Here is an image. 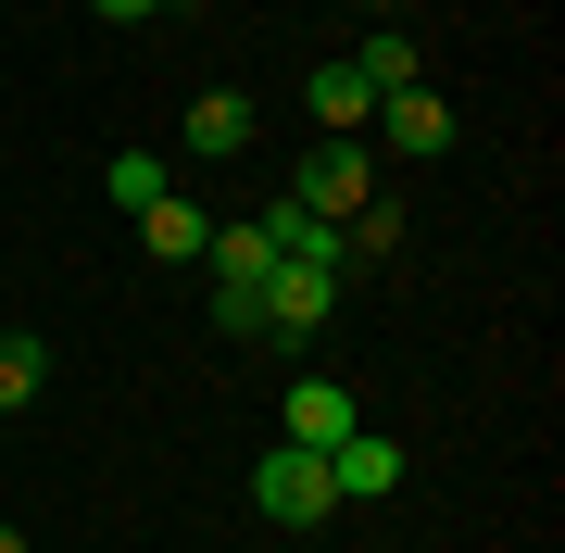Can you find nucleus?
<instances>
[{
    "mask_svg": "<svg viewBox=\"0 0 565 553\" xmlns=\"http://www.w3.org/2000/svg\"><path fill=\"white\" fill-rule=\"evenodd\" d=\"M289 202L340 226L352 202H377V151H364V139H315V151H302V177H289Z\"/></svg>",
    "mask_w": 565,
    "mask_h": 553,
    "instance_id": "nucleus-3",
    "label": "nucleus"
},
{
    "mask_svg": "<svg viewBox=\"0 0 565 553\" xmlns=\"http://www.w3.org/2000/svg\"><path fill=\"white\" fill-rule=\"evenodd\" d=\"M352 76H364V88H377V102H390V88H415L427 63H415V39H403V25H377V39L352 51Z\"/></svg>",
    "mask_w": 565,
    "mask_h": 553,
    "instance_id": "nucleus-14",
    "label": "nucleus"
},
{
    "mask_svg": "<svg viewBox=\"0 0 565 553\" xmlns=\"http://www.w3.org/2000/svg\"><path fill=\"white\" fill-rule=\"evenodd\" d=\"M252 503H264V529H327V515H340V478H327V453L277 440L252 466Z\"/></svg>",
    "mask_w": 565,
    "mask_h": 553,
    "instance_id": "nucleus-2",
    "label": "nucleus"
},
{
    "mask_svg": "<svg viewBox=\"0 0 565 553\" xmlns=\"http://www.w3.org/2000/svg\"><path fill=\"white\" fill-rule=\"evenodd\" d=\"M163 13H177V0H163Z\"/></svg>",
    "mask_w": 565,
    "mask_h": 553,
    "instance_id": "nucleus-17",
    "label": "nucleus"
},
{
    "mask_svg": "<svg viewBox=\"0 0 565 553\" xmlns=\"http://www.w3.org/2000/svg\"><path fill=\"white\" fill-rule=\"evenodd\" d=\"M302 114L327 126V139H364V126H377V88H364L352 63H315V76H302Z\"/></svg>",
    "mask_w": 565,
    "mask_h": 553,
    "instance_id": "nucleus-8",
    "label": "nucleus"
},
{
    "mask_svg": "<svg viewBox=\"0 0 565 553\" xmlns=\"http://www.w3.org/2000/svg\"><path fill=\"white\" fill-rule=\"evenodd\" d=\"M440 151H452V102H440V88H390V102H377V164H440Z\"/></svg>",
    "mask_w": 565,
    "mask_h": 553,
    "instance_id": "nucleus-4",
    "label": "nucleus"
},
{
    "mask_svg": "<svg viewBox=\"0 0 565 553\" xmlns=\"http://www.w3.org/2000/svg\"><path fill=\"white\" fill-rule=\"evenodd\" d=\"M264 240H277V265H315V277H340L352 252H340V226L302 214V202H264Z\"/></svg>",
    "mask_w": 565,
    "mask_h": 553,
    "instance_id": "nucleus-9",
    "label": "nucleus"
},
{
    "mask_svg": "<svg viewBox=\"0 0 565 553\" xmlns=\"http://www.w3.org/2000/svg\"><path fill=\"white\" fill-rule=\"evenodd\" d=\"M0 553H39V541H25V529H0Z\"/></svg>",
    "mask_w": 565,
    "mask_h": 553,
    "instance_id": "nucleus-16",
    "label": "nucleus"
},
{
    "mask_svg": "<svg viewBox=\"0 0 565 553\" xmlns=\"http://www.w3.org/2000/svg\"><path fill=\"white\" fill-rule=\"evenodd\" d=\"M39 390H51V340L39 328H0V428L39 415Z\"/></svg>",
    "mask_w": 565,
    "mask_h": 553,
    "instance_id": "nucleus-10",
    "label": "nucleus"
},
{
    "mask_svg": "<svg viewBox=\"0 0 565 553\" xmlns=\"http://www.w3.org/2000/svg\"><path fill=\"white\" fill-rule=\"evenodd\" d=\"M202 265H214V328H226V340H264V277H277L264 214H226L214 240H202Z\"/></svg>",
    "mask_w": 565,
    "mask_h": 553,
    "instance_id": "nucleus-1",
    "label": "nucleus"
},
{
    "mask_svg": "<svg viewBox=\"0 0 565 553\" xmlns=\"http://www.w3.org/2000/svg\"><path fill=\"white\" fill-rule=\"evenodd\" d=\"M327 478H340V503H377V491H403V453H390L377 428H352L340 453H327Z\"/></svg>",
    "mask_w": 565,
    "mask_h": 553,
    "instance_id": "nucleus-11",
    "label": "nucleus"
},
{
    "mask_svg": "<svg viewBox=\"0 0 565 553\" xmlns=\"http://www.w3.org/2000/svg\"><path fill=\"white\" fill-rule=\"evenodd\" d=\"M139 240L163 252V265H202V240H214V214H202V202H189V189H163V202L139 214Z\"/></svg>",
    "mask_w": 565,
    "mask_h": 553,
    "instance_id": "nucleus-12",
    "label": "nucleus"
},
{
    "mask_svg": "<svg viewBox=\"0 0 565 553\" xmlns=\"http://www.w3.org/2000/svg\"><path fill=\"white\" fill-rule=\"evenodd\" d=\"M102 189H114V214H151L163 189H177V164H163V151H114V164H102Z\"/></svg>",
    "mask_w": 565,
    "mask_h": 553,
    "instance_id": "nucleus-13",
    "label": "nucleus"
},
{
    "mask_svg": "<svg viewBox=\"0 0 565 553\" xmlns=\"http://www.w3.org/2000/svg\"><path fill=\"white\" fill-rule=\"evenodd\" d=\"M327 315H340V277H315V265H277V277H264V340H277V352H315Z\"/></svg>",
    "mask_w": 565,
    "mask_h": 553,
    "instance_id": "nucleus-5",
    "label": "nucleus"
},
{
    "mask_svg": "<svg viewBox=\"0 0 565 553\" xmlns=\"http://www.w3.org/2000/svg\"><path fill=\"white\" fill-rule=\"evenodd\" d=\"M177 139H189V164H226V151H252V88H202Z\"/></svg>",
    "mask_w": 565,
    "mask_h": 553,
    "instance_id": "nucleus-7",
    "label": "nucleus"
},
{
    "mask_svg": "<svg viewBox=\"0 0 565 553\" xmlns=\"http://www.w3.org/2000/svg\"><path fill=\"white\" fill-rule=\"evenodd\" d=\"M364 428V415H352V390L340 377H289V403H277V440H302V453H340Z\"/></svg>",
    "mask_w": 565,
    "mask_h": 553,
    "instance_id": "nucleus-6",
    "label": "nucleus"
},
{
    "mask_svg": "<svg viewBox=\"0 0 565 553\" xmlns=\"http://www.w3.org/2000/svg\"><path fill=\"white\" fill-rule=\"evenodd\" d=\"M88 13H102V25H151L163 0H88Z\"/></svg>",
    "mask_w": 565,
    "mask_h": 553,
    "instance_id": "nucleus-15",
    "label": "nucleus"
}]
</instances>
